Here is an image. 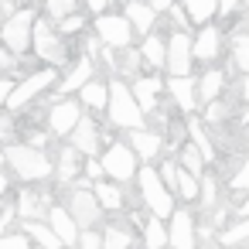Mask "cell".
<instances>
[{"label":"cell","instance_id":"6da1fadb","mask_svg":"<svg viewBox=\"0 0 249 249\" xmlns=\"http://www.w3.org/2000/svg\"><path fill=\"white\" fill-rule=\"evenodd\" d=\"M4 150H7V167L14 171V178H21V181H48V178H55V157H48V150L31 147L24 140L11 143Z\"/></svg>","mask_w":249,"mask_h":249},{"label":"cell","instance_id":"7a4b0ae2","mask_svg":"<svg viewBox=\"0 0 249 249\" xmlns=\"http://www.w3.org/2000/svg\"><path fill=\"white\" fill-rule=\"evenodd\" d=\"M106 113H109V120L120 126V130H143L147 126V116H143V109L137 106V99H133V92H130V86L123 82V79H113L109 82V106H106Z\"/></svg>","mask_w":249,"mask_h":249},{"label":"cell","instance_id":"3957f363","mask_svg":"<svg viewBox=\"0 0 249 249\" xmlns=\"http://www.w3.org/2000/svg\"><path fill=\"white\" fill-rule=\"evenodd\" d=\"M137 191H140V198H143V205H147V212H150L154 218H171V215H174V195H171V188L160 181L157 167L143 164V167L137 171Z\"/></svg>","mask_w":249,"mask_h":249},{"label":"cell","instance_id":"277c9868","mask_svg":"<svg viewBox=\"0 0 249 249\" xmlns=\"http://www.w3.org/2000/svg\"><path fill=\"white\" fill-rule=\"evenodd\" d=\"M31 48H35V55H38L48 69H58V65H69V62H72L65 38L58 35V28H55L48 18H38V21H35V38H31Z\"/></svg>","mask_w":249,"mask_h":249},{"label":"cell","instance_id":"5b68a950","mask_svg":"<svg viewBox=\"0 0 249 249\" xmlns=\"http://www.w3.org/2000/svg\"><path fill=\"white\" fill-rule=\"evenodd\" d=\"M35 21H38V14H35L31 7H21L18 14H11V18L4 21V28H0V45H4L11 55H18V58H21V55L31 48Z\"/></svg>","mask_w":249,"mask_h":249},{"label":"cell","instance_id":"8992f818","mask_svg":"<svg viewBox=\"0 0 249 249\" xmlns=\"http://www.w3.org/2000/svg\"><path fill=\"white\" fill-rule=\"evenodd\" d=\"M52 86H58V72H55V69H38V72L24 75L21 82H14V92H11V99H7V113L28 109V106H31L41 92H48Z\"/></svg>","mask_w":249,"mask_h":249},{"label":"cell","instance_id":"52a82bcc","mask_svg":"<svg viewBox=\"0 0 249 249\" xmlns=\"http://www.w3.org/2000/svg\"><path fill=\"white\" fill-rule=\"evenodd\" d=\"M99 164H103V174L106 178H113V181H133L137 178V154L130 150V143H109L106 150H103V157H99Z\"/></svg>","mask_w":249,"mask_h":249},{"label":"cell","instance_id":"ba28073f","mask_svg":"<svg viewBox=\"0 0 249 249\" xmlns=\"http://www.w3.org/2000/svg\"><path fill=\"white\" fill-rule=\"evenodd\" d=\"M133 24L126 21V14H99L96 18V38L106 45V48H113V52H123V48H130L133 45Z\"/></svg>","mask_w":249,"mask_h":249},{"label":"cell","instance_id":"9c48e42d","mask_svg":"<svg viewBox=\"0 0 249 249\" xmlns=\"http://www.w3.org/2000/svg\"><path fill=\"white\" fill-rule=\"evenodd\" d=\"M65 208L72 212V218H75L79 229H96L103 222V205H99V198H96L92 188H72Z\"/></svg>","mask_w":249,"mask_h":249},{"label":"cell","instance_id":"30bf717a","mask_svg":"<svg viewBox=\"0 0 249 249\" xmlns=\"http://www.w3.org/2000/svg\"><path fill=\"white\" fill-rule=\"evenodd\" d=\"M82 116H86V113H82L79 96H75V99H58V103H52V109H48V130H52V137L69 140Z\"/></svg>","mask_w":249,"mask_h":249},{"label":"cell","instance_id":"8fae6325","mask_svg":"<svg viewBox=\"0 0 249 249\" xmlns=\"http://www.w3.org/2000/svg\"><path fill=\"white\" fill-rule=\"evenodd\" d=\"M191 62H195V38H188L184 31H174L167 38V72L171 79H184L191 75Z\"/></svg>","mask_w":249,"mask_h":249},{"label":"cell","instance_id":"7c38bea8","mask_svg":"<svg viewBox=\"0 0 249 249\" xmlns=\"http://www.w3.org/2000/svg\"><path fill=\"white\" fill-rule=\"evenodd\" d=\"M167 246L171 249H195L198 246V229H195V215L188 208H174V215L167 218Z\"/></svg>","mask_w":249,"mask_h":249},{"label":"cell","instance_id":"4fadbf2b","mask_svg":"<svg viewBox=\"0 0 249 249\" xmlns=\"http://www.w3.org/2000/svg\"><path fill=\"white\" fill-rule=\"evenodd\" d=\"M14 212L21 222H48V212H52V198L48 191H35V188H24L21 198L14 201Z\"/></svg>","mask_w":249,"mask_h":249},{"label":"cell","instance_id":"5bb4252c","mask_svg":"<svg viewBox=\"0 0 249 249\" xmlns=\"http://www.w3.org/2000/svg\"><path fill=\"white\" fill-rule=\"evenodd\" d=\"M99 137H103V130H99V123L92 120V116H82L79 120V126L72 130V137H69V147H75L82 157H96L99 154Z\"/></svg>","mask_w":249,"mask_h":249},{"label":"cell","instance_id":"9a60e30c","mask_svg":"<svg viewBox=\"0 0 249 249\" xmlns=\"http://www.w3.org/2000/svg\"><path fill=\"white\" fill-rule=\"evenodd\" d=\"M48 225H52V232L62 239L65 249H79V235H82V229L75 225V218H72V212H69L65 205H52V212H48Z\"/></svg>","mask_w":249,"mask_h":249},{"label":"cell","instance_id":"2e32d148","mask_svg":"<svg viewBox=\"0 0 249 249\" xmlns=\"http://www.w3.org/2000/svg\"><path fill=\"white\" fill-rule=\"evenodd\" d=\"M92 79H96V62H92L89 55H79V58L69 65V72L58 79V89H62L65 96H69V92H75V96H79V89H82V86H89Z\"/></svg>","mask_w":249,"mask_h":249},{"label":"cell","instance_id":"e0dca14e","mask_svg":"<svg viewBox=\"0 0 249 249\" xmlns=\"http://www.w3.org/2000/svg\"><path fill=\"white\" fill-rule=\"evenodd\" d=\"M130 150L137 154V160H143V164H154L157 160V154H160V147H164V137L157 133V130H130Z\"/></svg>","mask_w":249,"mask_h":249},{"label":"cell","instance_id":"ac0fdd59","mask_svg":"<svg viewBox=\"0 0 249 249\" xmlns=\"http://www.w3.org/2000/svg\"><path fill=\"white\" fill-rule=\"evenodd\" d=\"M160 89H164V82H160L157 75H140V79H133V82H130V92H133V99H137V106L143 109V116L157 109V99H160Z\"/></svg>","mask_w":249,"mask_h":249},{"label":"cell","instance_id":"d6986e66","mask_svg":"<svg viewBox=\"0 0 249 249\" xmlns=\"http://www.w3.org/2000/svg\"><path fill=\"white\" fill-rule=\"evenodd\" d=\"M164 89L171 92V99H174V106H178L181 113H191V109L198 106V82H195L191 75H184V79H167Z\"/></svg>","mask_w":249,"mask_h":249},{"label":"cell","instance_id":"ffe728a7","mask_svg":"<svg viewBox=\"0 0 249 249\" xmlns=\"http://www.w3.org/2000/svg\"><path fill=\"white\" fill-rule=\"evenodd\" d=\"M79 164H82V154L75 147H62L58 157H55V181L58 184H75L79 181Z\"/></svg>","mask_w":249,"mask_h":249},{"label":"cell","instance_id":"44dd1931","mask_svg":"<svg viewBox=\"0 0 249 249\" xmlns=\"http://www.w3.org/2000/svg\"><path fill=\"white\" fill-rule=\"evenodd\" d=\"M218 48H222V31L215 24H205L198 31V38H195V58L212 62V58H218Z\"/></svg>","mask_w":249,"mask_h":249},{"label":"cell","instance_id":"7402d4cb","mask_svg":"<svg viewBox=\"0 0 249 249\" xmlns=\"http://www.w3.org/2000/svg\"><path fill=\"white\" fill-rule=\"evenodd\" d=\"M126 21L133 24V31L137 35H150L154 31V21H157V11L150 7V4H143V0H130L126 4Z\"/></svg>","mask_w":249,"mask_h":249},{"label":"cell","instance_id":"603a6c76","mask_svg":"<svg viewBox=\"0 0 249 249\" xmlns=\"http://www.w3.org/2000/svg\"><path fill=\"white\" fill-rule=\"evenodd\" d=\"M21 232H24L38 249H65V246H62V239L52 232V225H48V222H21Z\"/></svg>","mask_w":249,"mask_h":249},{"label":"cell","instance_id":"cb8c5ba5","mask_svg":"<svg viewBox=\"0 0 249 249\" xmlns=\"http://www.w3.org/2000/svg\"><path fill=\"white\" fill-rule=\"evenodd\" d=\"M140 58L150 65V69H164L167 65V38H160V35H147L143 38V45H140Z\"/></svg>","mask_w":249,"mask_h":249},{"label":"cell","instance_id":"d4e9b609","mask_svg":"<svg viewBox=\"0 0 249 249\" xmlns=\"http://www.w3.org/2000/svg\"><path fill=\"white\" fill-rule=\"evenodd\" d=\"M79 103H82L86 109H92V113L106 109V106H109V82L92 79L89 86H82V89H79Z\"/></svg>","mask_w":249,"mask_h":249},{"label":"cell","instance_id":"484cf974","mask_svg":"<svg viewBox=\"0 0 249 249\" xmlns=\"http://www.w3.org/2000/svg\"><path fill=\"white\" fill-rule=\"evenodd\" d=\"M222 89H225V72H218V69H208V72L198 79V99H201L205 106L215 103Z\"/></svg>","mask_w":249,"mask_h":249},{"label":"cell","instance_id":"4316f807","mask_svg":"<svg viewBox=\"0 0 249 249\" xmlns=\"http://www.w3.org/2000/svg\"><path fill=\"white\" fill-rule=\"evenodd\" d=\"M92 191H96V198H99V205H103V212H123V188L120 184H109V181H96L92 184Z\"/></svg>","mask_w":249,"mask_h":249},{"label":"cell","instance_id":"83f0119b","mask_svg":"<svg viewBox=\"0 0 249 249\" xmlns=\"http://www.w3.org/2000/svg\"><path fill=\"white\" fill-rule=\"evenodd\" d=\"M181 4H184L188 21H195V24H208L218 11V0H181Z\"/></svg>","mask_w":249,"mask_h":249},{"label":"cell","instance_id":"f1b7e54d","mask_svg":"<svg viewBox=\"0 0 249 249\" xmlns=\"http://www.w3.org/2000/svg\"><path fill=\"white\" fill-rule=\"evenodd\" d=\"M171 239H167V225H164V218H147L143 222V246L147 249H164Z\"/></svg>","mask_w":249,"mask_h":249},{"label":"cell","instance_id":"f546056e","mask_svg":"<svg viewBox=\"0 0 249 249\" xmlns=\"http://www.w3.org/2000/svg\"><path fill=\"white\" fill-rule=\"evenodd\" d=\"M188 133H191V143L201 150L205 164H212V160H215V143H212V137L205 133V126H201L198 120H188Z\"/></svg>","mask_w":249,"mask_h":249},{"label":"cell","instance_id":"4dcf8cb0","mask_svg":"<svg viewBox=\"0 0 249 249\" xmlns=\"http://www.w3.org/2000/svg\"><path fill=\"white\" fill-rule=\"evenodd\" d=\"M178 164H181L188 174H195V178L205 174V157H201V150H198L195 143H184V147L178 150Z\"/></svg>","mask_w":249,"mask_h":249},{"label":"cell","instance_id":"1f68e13d","mask_svg":"<svg viewBox=\"0 0 249 249\" xmlns=\"http://www.w3.org/2000/svg\"><path fill=\"white\" fill-rule=\"evenodd\" d=\"M242 242H249V218H239L235 225H229V229L218 232V246H225V249L242 246Z\"/></svg>","mask_w":249,"mask_h":249},{"label":"cell","instance_id":"d6a6232c","mask_svg":"<svg viewBox=\"0 0 249 249\" xmlns=\"http://www.w3.org/2000/svg\"><path fill=\"white\" fill-rule=\"evenodd\" d=\"M130 246H133V232L126 225H106L103 249H130Z\"/></svg>","mask_w":249,"mask_h":249},{"label":"cell","instance_id":"836d02e7","mask_svg":"<svg viewBox=\"0 0 249 249\" xmlns=\"http://www.w3.org/2000/svg\"><path fill=\"white\" fill-rule=\"evenodd\" d=\"M184 201H198V195H201V178H195V174H188L181 164H178V188H174Z\"/></svg>","mask_w":249,"mask_h":249},{"label":"cell","instance_id":"e575fe53","mask_svg":"<svg viewBox=\"0 0 249 249\" xmlns=\"http://www.w3.org/2000/svg\"><path fill=\"white\" fill-rule=\"evenodd\" d=\"M72 14H79V11H75V0H45V18H48L52 24L65 21V18H72Z\"/></svg>","mask_w":249,"mask_h":249},{"label":"cell","instance_id":"d590c367","mask_svg":"<svg viewBox=\"0 0 249 249\" xmlns=\"http://www.w3.org/2000/svg\"><path fill=\"white\" fill-rule=\"evenodd\" d=\"M232 62L239 72H249V31L232 38Z\"/></svg>","mask_w":249,"mask_h":249},{"label":"cell","instance_id":"8d00e7d4","mask_svg":"<svg viewBox=\"0 0 249 249\" xmlns=\"http://www.w3.org/2000/svg\"><path fill=\"white\" fill-rule=\"evenodd\" d=\"M14 130H18L14 126V113H0V143H4V147L18 143V133Z\"/></svg>","mask_w":249,"mask_h":249},{"label":"cell","instance_id":"74e56055","mask_svg":"<svg viewBox=\"0 0 249 249\" xmlns=\"http://www.w3.org/2000/svg\"><path fill=\"white\" fill-rule=\"evenodd\" d=\"M55 28H58V35H62V38H69V35H82V31H86V18H82V14H72V18L58 21Z\"/></svg>","mask_w":249,"mask_h":249},{"label":"cell","instance_id":"f35d334b","mask_svg":"<svg viewBox=\"0 0 249 249\" xmlns=\"http://www.w3.org/2000/svg\"><path fill=\"white\" fill-rule=\"evenodd\" d=\"M35 242L18 229V232H7V235H0V249H31Z\"/></svg>","mask_w":249,"mask_h":249},{"label":"cell","instance_id":"ab89813d","mask_svg":"<svg viewBox=\"0 0 249 249\" xmlns=\"http://www.w3.org/2000/svg\"><path fill=\"white\" fill-rule=\"evenodd\" d=\"M157 174H160V181L171 188V195H174V188H178V160H164L160 167H157Z\"/></svg>","mask_w":249,"mask_h":249},{"label":"cell","instance_id":"60d3db41","mask_svg":"<svg viewBox=\"0 0 249 249\" xmlns=\"http://www.w3.org/2000/svg\"><path fill=\"white\" fill-rule=\"evenodd\" d=\"M79 249H103V232H99V229H82Z\"/></svg>","mask_w":249,"mask_h":249},{"label":"cell","instance_id":"b9f144b4","mask_svg":"<svg viewBox=\"0 0 249 249\" xmlns=\"http://www.w3.org/2000/svg\"><path fill=\"white\" fill-rule=\"evenodd\" d=\"M229 188H232V191H249V160H242V164H239V171L232 174Z\"/></svg>","mask_w":249,"mask_h":249},{"label":"cell","instance_id":"7bdbcfd3","mask_svg":"<svg viewBox=\"0 0 249 249\" xmlns=\"http://www.w3.org/2000/svg\"><path fill=\"white\" fill-rule=\"evenodd\" d=\"M225 116H229V106H225L222 99H215V103L205 106V120H208V123H222Z\"/></svg>","mask_w":249,"mask_h":249},{"label":"cell","instance_id":"ee69618b","mask_svg":"<svg viewBox=\"0 0 249 249\" xmlns=\"http://www.w3.org/2000/svg\"><path fill=\"white\" fill-rule=\"evenodd\" d=\"M11 92H14V79H11V75H0V113L7 109V99H11Z\"/></svg>","mask_w":249,"mask_h":249},{"label":"cell","instance_id":"f6af8a7d","mask_svg":"<svg viewBox=\"0 0 249 249\" xmlns=\"http://www.w3.org/2000/svg\"><path fill=\"white\" fill-rule=\"evenodd\" d=\"M86 178L96 184V181H103V164L96 160V157H86Z\"/></svg>","mask_w":249,"mask_h":249},{"label":"cell","instance_id":"bcb514c9","mask_svg":"<svg viewBox=\"0 0 249 249\" xmlns=\"http://www.w3.org/2000/svg\"><path fill=\"white\" fill-rule=\"evenodd\" d=\"M86 7H89L92 14H106V7H109V0H86Z\"/></svg>","mask_w":249,"mask_h":249},{"label":"cell","instance_id":"7dc6e473","mask_svg":"<svg viewBox=\"0 0 249 249\" xmlns=\"http://www.w3.org/2000/svg\"><path fill=\"white\" fill-rule=\"evenodd\" d=\"M239 4H242V0H218V11H222V14H229V11H235Z\"/></svg>","mask_w":249,"mask_h":249},{"label":"cell","instance_id":"c3c4849f","mask_svg":"<svg viewBox=\"0 0 249 249\" xmlns=\"http://www.w3.org/2000/svg\"><path fill=\"white\" fill-rule=\"evenodd\" d=\"M150 7H154V11H171L174 0H150Z\"/></svg>","mask_w":249,"mask_h":249},{"label":"cell","instance_id":"681fc988","mask_svg":"<svg viewBox=\"0 0 249 249\" xmlns=\"http://www.w3.org/2000/svg\"><path fill=\"white\" fill-rule=\"evenodd\" d=\"M7 188H11V178L0 171V201H4V195H7Z\"/></svg>","mask_w":249,"mask_h":249},{"label":"cell","instance_id":"f907efd6","mask_svg":"<svg viewBox=\"0 0 249 249\" xmlns=\"http://www.w3.org/2000/svg\"><path fill=\"white\" fill-rule=\"evenodd\" d=\"M242 103H246V120H249V79L242 82Z\"/></svg>","mask_w":249,"mask_h":249},{"label":"cell","instance_id":"816d5d0a","mask_svg":"<svg viewBox=\"0 0 249 249\" xmlns=\"http://www.w3.org/2000/svg\"><path fill=\"white\" fill-rule=\"evenodd\" d=\"M239 218H249V201H242V205H239Z\"/></svg>","mask_w":249,"mask_h":249},{"label":"cell","instance_id":"f5cc1de1","mask_svg":"<svg viewBox=\"0 0 249 249\" xmlns=\"http://www.w3.org/2000/svg\"><path fill=\"white\" fill-rule=\"evenodd\" d=\"M4 164H7V150L0 147V171H4Z\"/></svg>","mask_w":249,"mask_h":249},{"label":"cell","instance_id":"db71d44e","mask_svg":"<svg viewBox=\"0 0 249 249\" xmlns=\"http://www.w3.org/2000/svg\"><path fill=\"white\" fill-rule=\"evenodd\" d=\"M246 150H249V130H246Z\"/></svg>","mask_w":249,"mask_h":249}]
</instances>
